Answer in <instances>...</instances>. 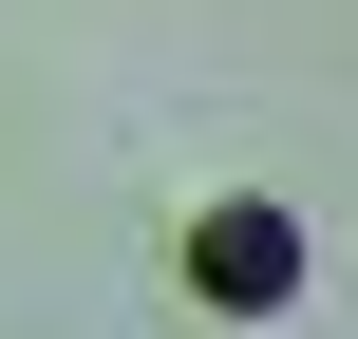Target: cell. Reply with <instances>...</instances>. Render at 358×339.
I'll return each instance as SVG.
<instances>
[{
  "instance_id": "6da1fadb",
  "label": "cell",
  "mask_w": 358,
  "mask_h": 339,
  "mask_svg": "<svg viewBox=\"0 0 358 339\" xmlns=\"http://www.w3.org/2000/svg\"><path fill=\"white\" fill-rule=\"evenodd\" d=\"M189 283H208L227 321H283V302H302V208H264V189H208V208H189Z\"/></svg>"
}]
</instances>
